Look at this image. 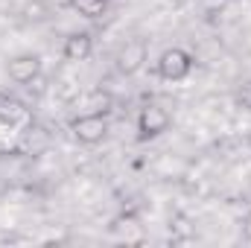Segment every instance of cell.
I'll list each match as a JSON object with an SVG mask.
<instances>
[{"mask_svg":"<svg viewBox=\"0 0 251 248\" xmlns=\"http://www.w3.org/2000/svg\"><path fill=\"white\" fill-rule=\"evenodd\" d=\"M67 6L73 12H79L82 18H102L105 9H108V0H67Z\"/></svg>","mask_w":251,"mask_h":248,"instance_id":"7","label":"cell"},{"mask_svg":"<svg viewBox=\"0 0 251 248\" xmlns=\"http://www.w3.org/2000/svg\"><path fill=\"white\" fill-rule=\"evenodd\" d=\"M6 76L15 85H32L41 76V59L35 53H18L6 62Z\"/></svg>","mask_w":251,"mask_h":248,"instance_id":"4","label":"cell"},{"mask_svg":"<svg viewBox=\"0 0 251 248\" xmlns=\"http://www.w3.org/2000/svg\"><path fill=\"white\" fill-rule=\"evenodd\" d=\"M237 102H240L246 111H251V85H243V91L237 94Z\"/></svg>","mask_w":251,"mask_h":248,"instance_id":"10","label":"cell"},{"mask_svg":"<svg viewBox=\"0 0 251 248\" xmlns=\"http://www.w3.org/2000/svg\"><path fill=\"white\" fill-rule=\"evenodd\" d=\"M155 73L164 82H184L190 73H193V56H190L184 47H170V50H164L158 56Z\"/></svg>","mask_w":251,"mask_h":248,"instance_id":"2","label":"cell"},{"mask_svg":"<svg viewBox=\"0 0 251 248\" xmlns=\"http://www.w3.org/2000/svg\"><path fill=\"white\" fill-rule=\"evenodd\" d=\"M170 125H173V114L161 102H146L137 114V137L140 140H155L164 131H170Z\"/></svg>","mask_w":251,"mask_h":248,"instance_id":"3","label":"cell"},{"mask_svg":"<svg viewBox=\"0 0 251 248\" xmlns=\"http://www.w3.org/2000/svg\"><path fill=\"white\" fill-rule=\"evenodd\" d=\"M243 234H246V240H251V210L246 213V219H243Z\"/></svg>","mask_w":251,"mask_h":248,"instance_id":"11","label":"cell"},{"mask_svg":"<svg viewBox=\"0 0 251 248\" xmlns=\"http://www.w3.org/2000/svg\"><path fill=\"white\" fill-rule=\"evenodd\" d=\"M108 114H100V111H82L79 117H73L70 120V134L79 140V143H85V146H97V143H102L105 137H108Z\"/></svg>","mask_w":251,"mask_h":248,"instance_id":"1","label":"cell"},{"mask_svg":"<svg viewBox=\"0 0 251 248\" xmlns=\"http://www.w3.org/2000/svg\"><path fill=\"white\" fill-rule=\"evenodd\" d=\"M94 53V35L91 32H70L62 44V56L67 62H88Z\"/></svg>","mask_w":251,"mask_h":248,"instance_id":"6","label":"cell"},{"mask_svg":"<svg viewBox=\"0 0 251 248\" xmlns=\"http://www.w3.org/2000/svg\"><path fill=\"white\" fill-rule=\"evenodd\" d=\"M85 108H88V111L108 114V111H111V94H108V91H102V88L91 91V94H88V99H85Z\"/></svg>","mask_w":251,"mask_h":248,"instance_id":"9","label":"cell"},{"mask_svg":"<svg viewBox=\"0 0 251 248\" xmlns=\"http://www.w3.org/2000/svg\"><path fill=\"white\" fill-rule=\"evenodd\" d=\"M0 120L6 125H15L21 120H26V111L18 99H9V97H0Z\"/></svg>","mask_w":251,"mask_h":248,"instance_id":"8","label":"cell"},{"mask_svg":"<svg viewBox=\"0 0 251 248\" xmlns=\"http://www.w3.org/2000/svg\"><path fill=\"white\" fill-rule=\"evenodd\" d=\"M149 59V53H146V44L140 41V38H131V41H126L123 47H120V53H117V73L120 76H134L143 64Z\"/></svg>","mask_w":251,"mask_h":248,"instance_id":"5","label":"cell"}]
</instances>
